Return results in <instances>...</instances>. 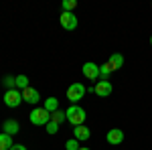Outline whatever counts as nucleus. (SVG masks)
<instances>
[{
    "instance_id": "1",
    "label": "nucleus",
    "mask_w": 152,
    "mask_h": 150,
    "mask_svg": "<svg viewBox=\"0 0 152 150\" xmlns=\"http://www.w3.org/2000/svg\"><path fill=\"white\" fill-rule=\"evenodd\" d=\"M65 114H67V120H69L73 126H83V122H85V110H83L81 105H71L69 110H65Z\"/></svg>"
},
{
    "instance_id": "2",
    "label": "nucleus",
    "mask_w": 152,
    "mask_h": 150,
    "mask_svg": "<svg viewBox=\"0 0 152 150\" xmlns=\"http://www.w3.org/2000/svg\"><path fill=\"white\" fill-rule=\"evenodd\" d=\"M28 120H31V124H35V126H47L49 122H51V114H49L45 108H35L31 116H28Z\"/></svg>"
},
{
    "instance_id": "3",
    "label": "nucleus",
    "mask_w": 152,
    "mask_h": 150,
    "mask_svg": "<svg viewBox=\"0 0 152 150\" xmlns=\"http://www.w3.org/2000/svg\"><path fill=\"white\" fill-rule=\"evenodd\" d=\"M85 85L83 83H71L69 89H67V100L69 102H79V100H83L85 97Z\"/></svg>"
},
{
    "instance_id": "4",
    "label": "nucleus",
    "mask_w": 152,
    "mask_h": 150,
    "mask_svg": "<svg viewBox=\"0 0 152 150\" xmlns=\"http://www.w3.org/2000/svg\"><path fill=\"white\" fill-rule=\"evenodd\" d=\"M20 102H23V91L20 89H8L4 93V104L8 108H18Z\"/></svg>"
},
{
    "instance_id": "5",
    "label": "nucleus",
    "mask_w": 152,
    "mask_h": 150,
    "mask_svg": "<svg viewBox=\"0 0 152 150\" xmlns=\"http://www.w3.org/2000/svg\"><path fill=\"white\" fill-rule=\"evenodd\" d=\"M59 20H61V26H63L65 31H75V29H77V16H75L73 12H61Z\"/></svg>"
},
{
    "instance_id": "6",
    "label": "nucleus",
    "mask_w": 152,
    "mask_h": 150,
    "mask_svg": "<svg viewBox=\"0 0 152 150\" xmlns=\"http://www.w3.org/2000/svg\"><path fill=\"white\" fill-rule=\"evenodd\" d=\"M81 71H83V75H85L89 81L99 79V65H95V63H91V61H87V63L83 65Z\"/></svg>"
},
{
    "instance_id": "7",
    "label": "nucleus",
    "mask_w": 152,
    "mask_h": 150,
    "mask_svg": "<svg viewBox=\"0 0 152 150\" xmlns=\"http://www.w3.org/2000/svg\"><path fill=\"white\" fill-rule=\"evenodd\" d=\"M23 100L26 102V104H39V100H41V95H39V89H35V87H26V89H23Z\"/></svg>"
},
{
    "instance_id": "8",
    "label": "nucleus",
    "mask_w": 152,
    "mask_h": 150,
    "mask_svg": "<svg viewBox=\"0 0 152 150\" xmlns=\"http://www.w3.org/2000/svg\"><path fill=\"white\" fill-rule=\"evenodd\" d=\"M105 140H107L110 144H114V146H118V144H122V142H124V132H122L120 128H112V130L107 132V136H105Z\"/></svg>"
},
{
    "instance_id": "9",
    "label": "nucleus",
    "mask_w": 152,
    "mask_h": 150,
    "mask_svg": "<svg viewBox=\"0 0 152 150\" xmlns=\"http://www.w3.org/2000/svg\"><path fill=\"white\" fill-rule=\"evenodd\" d=\"M112 91H114V87H112L110 81H97V83H95V93H97L99 97H107Z\"/></svg>"
},
{
    "instance_id": "10",
    "label": "nucleus",
    "mask_w": 152,
    "mask_h": 150,
    "mask_svg": "<svg viewBox=\"0 0 152 150\" xmlns=\"http://www.w3.org/2000/svg\"><path fill=\"white\" fill-rule=\"evenodd\" d=\"M2 130H4V134L14 136V134H18V132H20V124H18L16 120H6V122L2 124Z\"/></svg>"
},
{
    "instance_id": "11",
    "label": "nucleus",
    "mask_w": 152,
    "mask_h": 150,
    "mask_svg": "<svg viewBox=\"0 0 152 150\" xmlns=\"http://www.w3.org/2000/svg\"><path fill=\"white\" fill-rule=\"evenodd\" d=\"M91 136V130L87 126H75V130H73V138L79 140V142H83V140H87Z\"/></svg>"
},
{
    "instance_id": "12",
    "label": "nucleus",
    "mask_w": 152,
    "mask_h": 150,
    "mask_svg": "<svg viewBox=\"0 0 152 150\" xmlns=\"http://www.w3.org/2000/svg\"><path fill=\"white\" fill-rule=\"evenodd\" d=\"M107 63H110V67H112V69L116 71V69H120V67L124 65V57H122L120 53H114V55L110 57V61H107Z\"/></svg>"
},
{
    "instance_id": "13",
    "label": "nucleus",
    "mask_w": 152,
    "mask_h": 150,
    "mask_svg": "<svg viewBox=\"0 0 152 150\" xmlns=\"http://www.w3.org/2000/svg\"><path fill=\"white\" fill-rule=\"evenodd\" d=\"M43 108L47 110L49 114L57 112V110H59V102H57V97H47V100H45V105H43Z\"/></svg>"
},
{
    "instance_id": "14",
    "label": "nucleus",
    "mask_w": 152,
    "mask_h": 150,
    "mask_svg": "<svg viewBox=\"0 0 152 150\" xmlns=\"http://www.w3.org/2000/svg\"><path fill=\"white\" fill-rule=\"evenodd\" d=\"M12 146V136H8V134H0V150H10Z\"/></svg>"
},
{
    "instance_id": "15",
    "label": "nucleus",
    "mask_w": 152,
    "mask_h": 150,
    "mask_svg": "<svg viewBox=\"0 0 152 150\" xmlns=\"http://www.w3.org/2000/svg\"><path fill=\"white\" fill-rule=\"evenodd\" d=\"M112 67H110V63H104V65H102V67H99V79L102 81H107V77H110V75H112Z\"/></svg>"
},
{
    "instance_id": "16",
    "label": "nucleus",
    "mask_w": 152,
    "mask_h": 150,
    "mask_svg": "<svg viewBox=\"0 0 152 150\" xmlns=\"http://www.w3.org/2000/svg\"><path fill=\"white\" fill-rule=\"evenodd\" d=\"M65 120H67V114H65L63 110H57V112L51 114V122H55V124H61V122H65Z\"/></svg>"
},
{
    "instance_id": "17",
    "label": "nucleus",
    "mask_w": 152,
    "mask_h": 150,
    "mask_svg": "<svg viewBox=\"0 0 152 150\" xmlns=\"http://www.w3.org/2000/svg\"><path fill=\"white\" fill-rule=\"evenodd\" d=\"M2 85L6 87V91H8V89H16V77H10V75H6V77L2 79Z\"/></svg>"
},
{
    "instance_id": "18",
    "label": "nucleus",
    "mask_w": 152,
    "mask_h": 150,
    "mask_svg": "<svg viewBox=\"0 0 152 150\" xmlns=\"http://www.w3.org/2000/svg\"><path fill=\"white\" fill-rule=\"evenodd\" d=\"M28 87V77L26 75H18L16 77V89H26Z\"/></svg>"
},
{
    "instance_id": "19",
    "label": "nucleus",
    "mask_w": 152,
    "mask_h": 150,
    "mask_svg": "<svg viewBox=\"0 0 152 150\" xmlns=\"http://www.w3.org/2000/svg\"><path fill=\"white\" fill-rule=\"evenodd\" d=\"M81 146H79V140H75V138H71L65 142V150H79Z\"/></svg>"
},
{
    "instance_id": "20",
    "label": "nucleus",
    "mask_w": 152,
    "mask_h": 150,
    "mask_svg": "<svg viewBox=\"0 0 152 150\" xmlns=\"http://www.w3.org/2000/svg\"><path fill=\"white\" fill-rule=\"evenodd\" d=\"M75 6H77L75 0H63V12H73Z\"/></svg>"
},
{
    "instance_id": "21",
    "label": "nucleus",
    "mask_w": 152,
    "mask_h": 150,
    "mask_svg": "<svg viewBox=\"0 0 152 150\" xmlns=\"http://www.w3.org/2000/svg\"><path fill=\"white\" fill-rule=\"evenodd\" d=\"M57 132H59V124L49 122V124H47V134H51V136H53V134H57Z\"/></svg>"
},
{
    "instance_id": "22",
    "label": "nucleus",
    "mask_w": 152,
    "mask_h": 150,
    "mask_svg": "<svg viewBox=\"0 0 152 150\" xmlns=\"http://www.w3.org/2000/svg\"><path fill=\"white\" fill-rule=\"evenodd\" d=\"M10 150H26V146H23V144H12Z\"/></svg>"
},
{
    "instance_id": "23",
    "label": "nucleus",
    "mask_w": 152,
    "mask_h": 150,
    "mask_svg": "<svg viewBox=\"0 0 152 150\" xmlns=\"http://www.w3.org/2000/svg\"><path fill=\"white\" fill-rule=\"evenodd\" d=\"M79 150H89V148H87V146H81V148H79Z\"/></svg>"
},
{
    "instance_id": "24",
    "label": "nucleus",
    "mask_w": 152,
    "mask_h": 150,
    "mask_svg": "<svg viewBox=\"0 0 152 150\" xmlns=\"http://www.w3.org/2000/svg\"><path fill=\"white\" fill-rule=\"evenodd\" d=\"M150 45H152V37H150Z\"/></svg>"
}]
</instances>
